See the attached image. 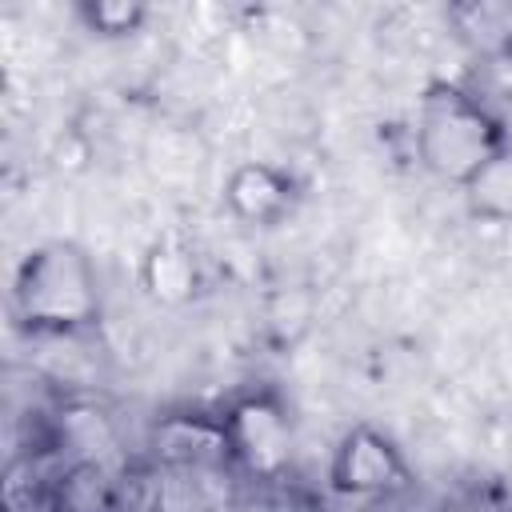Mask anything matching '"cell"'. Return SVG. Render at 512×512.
I'll list each match as a JSON object with an SVG mask.
<instances>
[{"label": "cell", "mask_w": 512, "mask_h": 512, "mask_svg": "<svg viewBox=\"0 0 512 512\" xmlns=\"http://www.w3.org/2000/svg\"><path fill=\"white\" fill-rule=\"evenodd\" d=\"M348 460H352V468L340 476V488H352V492L388 488V476H392V468H396L388 444H376L372 456H368V448H352V444H348Z\"/></svg>", "instance_id": "cell-1"}]
</instances>
